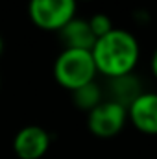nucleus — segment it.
<instances>
[{
	"instance_id": "obj_1",
	"label": "nucleus",
	"mask_w": 157,
	"mask_h": 159,
	"mask_svg": "<svg viewBox=\"0 0 157 159\" xmlns=\"http://www.w3.org/2000/svg\"><path fill=\"white\" fill-rule=\"evenodd\" d=\"M91 56L98 74H104L107 80L133 74L139 59L141 46L135 35L128 30L113 28L104 37L94 41Z\"/></svg>"
},
{
	"instance_id": "obj_2",
	"label": "nucleus",
	"mask_w": 157,
	"mask_h": 159,
	"mask_svg": "<svg viewBox=\"0 0 157 159\" xmlns=\"http://www.w3.org/2000/svg\"><path fill=\"white\" fill-rule=\"evenodd\" d=\"M96 74L91 50L65 48L54 61V78L70 93L94 81Z\"/></svg>"
},
{
	"instance_id": "obj_3",
	"label": "nucleus",
	"mask_w": 157,
	"mask_h": 159,
	"mask_svg": "<svg viewBox=\"0 0 157 159\" xmlns=\"http://www.w3.org/2000/svg\"><path fill=\"white\" fill-rule=\"evenodd\" d=\"M76 0H30V20L46 32H59L76 17Z\"/></svg>"
},
{
	"instance_id": "obj_4",
	"label": "nucleus",
	"mask_w": 157,
	"mask_h": 159,
	"mask_svg": "<svg viewBox=\"0 0 157 159\" xmlns=\"http://www.w3.org/2000/svg\"><path fill=\"white\" fill-rule=\"evenodd\" d=\"M128 124V109L113 100H102L87 113V128L98 139H113Z\"/></svg>"
},
{
	"instance_id": "obj_5",
	"label": "nucleus",
	"mask_w": 157,
	"mask_h": 159,
	"mask_svg": "<svg viewBox=\"0 0 157 159\" xmlns=\"http://www.w3.org/2000/svg\"><path fill=\"white\" fill-rule=\"evenodd\" d=\"M50 133L35 124L24 126L13 139V152L19 159H41L50 148Z\"/></svg>"
},
{
	"instance_id": "obj_6",
	"label": "nucleus",
	"mask_w": 157,
	"mask_h": 159,
	"mask_svg": "<svg viewBox=\"0 0 157 159\" xmlns=\"http://www.w3.org/2000/svg\"><path fill=\"white\" fill-rule=\"evenodd\" d=\"M128 120L144 135H157V93L142 91L128 107Z\"/></svg>"
},
{
	"instance_id": "obj_7",
	"label": "nucleus",
	"mask_w": 157,
	"mask_h": 159,
	"mask_svg": "<svg viewBox=\"0 0 157 159\" xmlns=\"http://www.w3.org/2000/svg\"><path fill=\"white\" fill-rule=\"evenodd\" d=\"M59 35L65 48H74V50H91L96 41L89 28L87 19H79V17H74L70 22H67L59 30Z\"/></svg>"
},
{
	"instance_id": "obj_8",
	"label": "nucleus",
	"mask_w": 157,
	"mask_h": 159,
	"mask_svg": "<svg viewBox=\"0 0 157 159\" xmlns=\"http://www.w3.org/2000/svg\"><path fill=\"white\" fill-rule=\"evenodd\" d=\"M107 89H109V100L117 102L128 109L129 104L142 93V83L135 74H126V76L109 80Z\"/></svg>"
},
{
	"instance_id": "obj_9",
	"label": "nucleus",
	"mask_w": 157,
	"mask_h": 159,
	"mask_svg": "<svg viewBox=\"0 0 157 159\" xmlns=\"http://www.w3.org/2000/svg\"><path fill=\"white\" fill-rule=\"evenodd\" d=\"M72 102L81 111H91L102 102V89L96 81H91L76 91H72Z\"/></svg>"
},
{
	"instance_id": "obj_10",
	"label": "nucleus",
	"mask_w": 157,
	"mask_h": 159,
	"mask_svg": "<svg viewBox=\"0 0 157 159\" xmlns=\"http://www.w3.org/2000/svg\"><path fill=\"white\" fill-rule=\"evenodd\" d=\"M87 22H89V28H91V32L96 39L104 37L105 34H109L113 30V22L105 13H94L91 19H87Z\"/></svg>"
},
{
	"instance_id": "obj_11",
	"label": "nucleus",
	"mask_w": 157,
	"mask_h": 159,
	"mask_svg": "<svg viewBox=\"0 0 157 159\" xmlns=\"http://www.w3.org/2000/svg\"><path fill=\"white\" fill-rule=\"evenodd\" d=\"M150 69H152L154 78L157 80V48L154 50V54H152V59H150Z\"/></svg>"
},
{
	"instance_id": "obj_12",
	"label": "nucleus",
	"mask_w": 157,
	"mask_h": 159,
	"mask_svg": "<svg viewBox=\"0 0 157 159\" xmlns=\"http://www.w3.org/2000/svg\"><path fill=\"white\" fill-rule=\"evenodd\" d=\"M2 48H4V41H2V35H0V54H2Z\"/></svg>"
},
{
	"instance_id": "obj_13",
	"label": "nucleus",
	"mask_w": 157,
	"mask_h": 159,
	"mask_svg": "<svg viewBox=\"0 0 157 159\" xmlns=\"http://www.w3.org/2000/svg\"><path fill=\"white\" fill-rule=\"evenodd\" d=\"M76 2H79V0H76ZM81 2H91V0H81Z\"/></svg>"
},
{
	"instance_id": "obj_14",
	"label": "nucleus",
	"mask_w": 157,
	"mask_h": 159,
	"mask_svg": "<svg viewBox=\"0 0 157 159\" xmlns=\"http://www.w3.org/2000/svg\"><path fill=\"white\" fill-rule=\"evenodd\" d=\"M0 85H2V80H0Z\"/></svg>"
}]
</instances>
